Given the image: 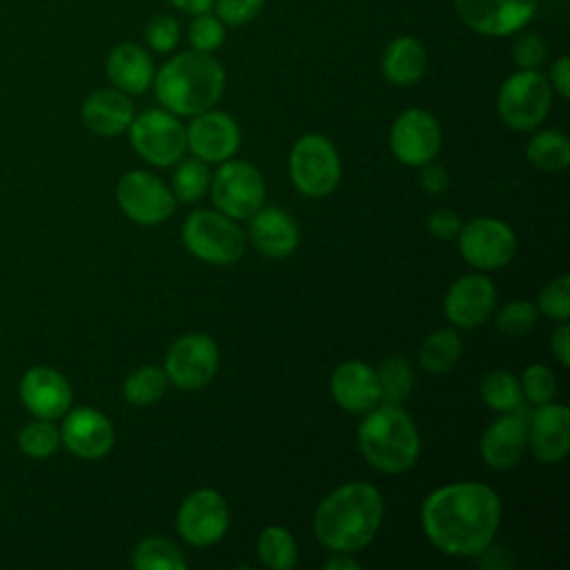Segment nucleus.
I'll return each instance as SVG.
<instances>
[{
  "label": "nucleus",
  "instance_id": "nucleus-4",
  "mask_svg": "<svg viewBox=\"0 0 570 570\" xmlns=\"http://www.w3.org/2000/svg\"><path fill=\"white\" fill-rule=\"evenodd\" d=\"M356 441L363 459L383 474L407 472L421 452L412 416L396 403H376L358 425Z\"/></svg>",
  "mask_w": 570,
  "mask_h": 570
},
{
  "label": "nucleus",
  "instance_id": "nucleus-38",
  "mask_svg": "<svg viewBox=\"0 0 570 570\" xmlns=\"http://www.w3.org/2000/svg\"><path fill=\"white\" fill-rule=\"evenodd\" d=\"M521 394L534 403V405H541V403H548L554 399L557 394V379L552 374L550 367L541 365V363H534V365H528L521 374Z\"/></svg>",
  "mask_w": 570,
  "mask_h": 570
},
{
  "label": "nucleus",
  "instance_id": "nucleus-22",
  "mask_svg": "<svg viewBox=\"0 0 570 570\" xmlns=\"http://www.w3.org/2000/svg\"><path fill=\"white\" fill-rule=\"evenodd\" d=\"M334 403L350 414H365L381 403L376 372L363 361L341 363L330 379Z\"/></svg>",
  "mask_w": 570,
  "mask_h": 570
},
{
  "label": "nucleus",
  "instance_id": "nucleus-48",
  "mask_svg": "<svg viewBox=\"0 0 570 570\" xmlns=\"http://www.w3.org/2000/svg\"><path fill=\"white\" fill-rule=\"evenodd\" d=\"M167 2L187 11V13H205L214 4V0H167Z\"/></svg>",
  "mask_w": 570,
  "mask_h": 570
},
{
  "label": "nucleus",
  "instance_id": "nucleus-34",
  "mask_svg": "<svg viewBox=\"0 0 570 570\" xmlns=\"http://www.w3.org/2000/svg\"><path fill=\"white\" fill-rule=\"evenodd\" d=\"M209 183H212V174H209L207 163L194 156L189 160H183L178 165V169L174 171L171 191H174L176 200L196 203L198 198L205 196V191L209 189Z\"/></svg>",
  "mask_w": 570,
  "mask_h": 570
},
{
  "label": "nucleus",
  "instance_id": "nucleus-15",
  "mask_svg": "<svg viewBox=\"0 0 570 570\" xmlns=\"http://www.w3.org/2000/svg\"><path fill=\"white\" fill-rule=\"evenodd\" d=\"M539 0H454L459 18L476 33L501 38L517 33L534 16Z\"/></svg>",
  "mask_w": 570,
  "mask_h": 570
},
{
  "label": "nucleus",
  "instance_id": "nucleus-24",
  "mask_svg": "<svg viewBox=\"0 0 570 570\" xmlns=\"http://www.w3.org/2000/svg\"><path fill=\"white\" fill-rule=\"evenodd\" d=\"M82 120L98 136H116L134 120V105L120 89H98L85 98Z\"/></svg>",
  "mask_w": 570,
  "mask_h": 570
},
{
  "label": "nucleus",
  "instance_id": "nucleus-39",
  "mask_svg": "<svg viewBox=\"0 0 570 570\" xmlns=\"http://www.w3.org/2000/svg\"><path fill=\"white\" fill-rule=\"evenodd\" d=\"M189 45L196 51H205L212 53L214 49H218L225 40V27L218 20V16H212L209 11L205 13H196V18L189 24Z\"/></svg>",
  "mask_w": 570,
  "mask_h": 570
},
{
  "label": "nucleus",
  "instance_id": "nucleus-27",
  "mask_svg": "<svg viewBox=\"0 0 570 570\" xmlns=\"http://www.w3.org/2000/svg\"><path fill=\"white\" fill-rule=\"evenodd\" d=\"M461 350L463 343L459 334L452 327H443L423 338L419 347V363L428 374H445L456 365Z\"/></svg>",
  "mask_w": 570,
  "mask_h": 570
},
{
  "label": "nucleus",
  "instance_id": "nucleus-43",
  "mask_svg": "<svg viewBox=\"0 0 570 570\" xmlns=\"http://www.w3.org/2000/svg\"><path fill=\"white\" fill-rule=\"evenodd\" d=\"M461 225V218L452 209H434L428 218V232L441 240L456 238Z\"/></svg>",
  "mask_w": 570,
  "mask_h": 570
},
{
  "label": "nucleus",
  "instance_id": "nucleus-20",
  "mask_svg": "<svg viewBox=\"0 0 570 570\" xmlns=\"http://www.w3.org/2000/svg\"><path fill=\"white\" fill-rule=\"evenodd\" d=\"M20 399L38 419L53 421L71 407V385L53 367H31L20 381Z\"/></svg>",
  "mask_w": 570,
  "mask_h": 570
},
{
  "label": "nucleus",
  "instance_id": "nucleus-2",
  "mask_svg": "<svg viewBox=\"0 0 570 570\" xmlns=\"http://www.w3.org/2000/svg\"><path fill=\"white\" fill-rule=\"evenodd\" d=\"M385 503L365 481H350L332 490L314 512V534L332 552H358L379 532Z\"/></svg>",
  "mask_w": 570,
  "mask_h": 570
},
{
  "label": "nucleus",
  "instance_id": "nucleus-36",
  "mask_svg": "<svg viewBox=\"0 0 570 570\" xmlns=\"http://www.w3.org/2000/svg\"><path fill=\"white\" fill-rule=\"evenodd\" d=\"M18 445L24 454L33 459H47L60 445V430L49 419H38L22 428L18 436Z\"/></svg>",
  "mask_w": 570,
  "mask_h": 570
},
{
  "label": "nucleus",
  "instance_id": "nucleus-28",
  "mask_svg": "<svg viewBox=\"0 0 570 570\" xmlns=\"http://www.w3.org/2000/svg\"><path fill=\"white\" fill-rule=\"evenodd\" d=\"M525 158L541 171H561L570 165V140L557 129L537 131L525 147Z\"/></svg>",
  "mask_w": 570,
  "mask_h": 570
},
{
  "label": "nucleus",
  "instance_id": "nucleus-47",
  "mask_svg": "<svg viewBox=\"0 0 570 570\" xmlns=\"http://www.w3.org/2000/svg\"><path fill=\"white\" fill-rule=\"evenodd\" d=\"M361 563L352 557V552H334L325 561V570H358Z\"/></svg>",
  "mask_w": 570,
  "mask_h": 570
},
{
  "label": "nucleus",
  "instance_id": "nucleus-5",
  "mask_svg": "<svg viewBox=\"0 0 570 570\" xmlns=\"http://www.w3.org/2000/svg\"><path fill=\"white\" fill-rule=\"evenodd\" d=\"M183 243L191 256L209 265H232L245 254V234L218 209H196L183 223Z\"/></svg>",
  "mask_w": 570,
  "mask_h": 570
},
{
  "label": "nucleus",
  "instance_id": "nucleus-1",
  "mask_svg": "<svg viewBox=\"0 0 570 570\" xmlns=\"http://www.w3.org/2000/svg\"><path fill=\"white\" fill-rule=\"evenodd\" d=\"M501 523L499 494L479 481L436 488L421 503V528L448 557H479Z\"/></svg>",
  "mask_w": 570,
  "mask_h": 570
},
{
  "label": "nucleus",
  "instance_id": "nucleus-11",
  "mask_svg": "<svg viewBox=\"0 0 570 570\" xmlns=\"http://www.w3.org/2000/svg\"><path fill=\"white\" fill-rule=\"evenodd\" d=\"M218 372V345L203 332H191L171 343L165 356L167 381L178 390L196 392Z\"/></svg>",
  "mask_w": 570,
  "mask_h": 570
},
{
  "label": "nucleus",
  "instance_id": "nucleus-41",
  "mask_svg": "<svg viewBox=\"0 0 570 570\" xmlns=\"http://www.w3.org/2000/svg\"><path fill=\"white\" fill-rule=\"evenodd\" d=\"M548 56V45L539 33H521L512 45V60L521 69H537Z\"/></svg>",
  "mask_w": 570,
  "mask_h": 570
},
{
  "label": "nucleus",
  "instance_id": "nucleus-12",
  "mask_svg": "<svg viewBox=\"0 0 570 570\" xmlns=\"http://www.w3.org/2000/svg\"><path fill=\"white\" fill-rule=\"evenodd\" d=\"M456 240L463 261L479 272L505 267L517 254L514 232L497 218H474L461 225Z\"/></svg>",
  "mask_w": 570,
  "mask_h": 570
},
{
  "label": "nucleus",
  "instance_id": "nucleus-37",
  "mask_svg": "<svg viewBox=\"0 0 570 570\" xmlns=\"http://www.w3.org/2000/svg\"><path fill=\"white\" fill-rule=\"evenodd\" d=\"M537 309L552 321H568L570 316V276L561 274L541 287Z\"/></svg>",
  "mask_w": 570,
  "mask_h": 570
},
{
  "label": "nucleus",
  "instance_id": "nucleus-31",
  "mask_svg": "<svg viewBox=\"0 0 570 570\" xmlns=\"http://www.w3.org/2000/svg\"><path fill=\"white\" fill-rule=\"evenodd\" d=\"M131 566L136 570H185V554L163 537L142 539L131 552Z\"/></svg>",
  "mask_w": 570,
  "mask_h": 570
},
{
  "label": "nucleus",
  "instance_id": "nucleus-23",
  "mask_svg": "<svg viewBox=\"0 0 570 570\" xmlns=\"http://www.w3.org/2000/svg\"><path fill=\"white\" fill-rule=\"evenodd\" d=\"M249 240L261 254L285 258L298 245V227L287 212L278 207H261L249 216Z\"/></svg>",
  "mask_w": 570,
  "mask_h": 570
},
{
  "label": "nucleus",
  "instance_id": "nucleus-32",
  "mask_svg": "<svg viewBox=\"0 0 570 570\" xmlns=\"http://www.w3.org/2000/svg\"><path fill=\"white\" fill-rule=\"evenodd\" d=\"M379 381V394L383 403L401 405L414 385V374L410 363L403 356H385L374 370Z\"/></svg>",
  "mask_w": 570,
  "mask_h": 570
},
{
  "label": "nucleus",
  "instance_id": "nucleus-16",
  "mask_svg": "<svg viewBox=\"0 0 570 570\" xmlns=\"http://www.w3.org/2000/svg\"><path fill=\"white\" fill-rule=\"evenodd\" d=\"M494 305L497 289L492 281L481 272L459 276L443 298V312L448 321L454 327L463 330H474L483 325L492 316Z\"/></svg>",
  "mask_w": 570,
  "mask_h": 570
},
{
  "label": "nucleus",
  "instance_id": "nucleus-45",
  "mask_svg": "<svg viewBox=\"0 0 570 570\" xmlns=\"http://www.w3.org/2000/svg\"><path fill=\"white\" fill-rule=\"evenodd\" d=\"M550 87L561 96V98H568L570 96V58L568 56H561L552 62V69H550Z\"/></svg>",
  "mask_w": 570,
  "mask_h": 570
},
{
  "label": "nucleus",
  "instance_id": "nucleus-42",
  "mask_svg": "<svg viewBox=\"0 0 570 570\" xmlns=\"http://www.w3.org/2000/svg\"><path fill=\"white\" fill-rule=\"evenodd\" d=\"M263 7L265 0H216V16L223 24L240 27L252 22Z\"/></svg>",
  "mask_w": 570,
  "mask_h": 570
},
{
  "label": "nucleus",
  "instance_id": "nucleus-10",
  "mask_svg": "<svg viewBox=\"0 0 570 570\" xmlns=\"http://www.w3.org/2000/svg\"><path fill=\"white\" fill-rule=\"evenodd\" d=\"M229 528V508L218 490L200 488L189 492L176 512V530L194 548L218 543Z\"/></svg>",
  "mask_w": 570,
  "mask_h": 570
},
{
  "label": "nucleus",
  "instance_id": "nucleus-19",
  "mask_svg": "<svg viewBox=\"0 0 570 570\" xmlns=\"http://www.w3.org/2000/svg\"><path fill=\"white\" fill-rule=\"evenodd\" d=\"M60 441L80 459H100L114 445V428L102 412L94 407H76L65 414Z\"/></svg>",
  "mask_w": 570,
  "mask_h": 570
},
{
  "label": "nucleus",
  "instance_id": "nucleus-46",
  "mask_svg": "<svg viewBox=\"0 0 570 570\" xmlns=\"http://www.w3.org/2000/svg\"><path fill=\"white\" fill-rule=\"evenodd\" d=\"M550 347L554 358L568 367L570 365V325L566 321H559V327L550 336Z\"/></svg>",
  "mask_w": 570,
  "mask_h": 570
},
{
  "label": "nucleus",
  "instance_id": "nucleus-17",
  "mask_svg": "<svg viewBox=\"0 0 570 570\" xmlns=\"http://www.w3.org/2000/svg\"><path fill=\"white\" fill-rule=\"evenodd\" d=\"M185 138L187 149L207 165L229 160L240 145L236 120L225 111H216L214 107L191 116V122L185 127Z\"/></svg>",
  "mask_w": 570,
  "mask_h": 570
},
{
  "label": "nucleus",
  "instance_id": "nucleus-14",
  "mask_svg": "<svg viewBox=\"0 0 570 570\" xmlns=\"http://www.w3.org/2000/svg\"><path fill=\"white\" fill-rule=\"evenodd\" d=\"M390 149L399 163L421 167L436 158L441 149V127L436 118L419 107L405 109L390 129Z\"/></svg>",
  "mask_w": 570,
  "mask_h": 570
},
{
  "label": "nucleus",
  "instance_id": "nucleus-44",
  "mask_svg": "<svg viewBox=\"0 0 570 570\" xmlns=\"http://www.w3.org/2000/svg\"><path fill=\"white\" fill-rule=\"evenodd\" d=\"M419 180H421V187H423L428 194H441V191L448 189V183H450L448 171H445L441 165L432 163V160L425 163V165H421V176H419Z\"/></svg>",
  "mask_w": 570,
  "mask_h": 570
},
{
  "label": "nucleus",
  "instance_id": "nucleus-9",
  "mask_svg": "<svg viewBox=\"0 0 570 570\" xmlns=\"http://www.w3.org/2000/svg\"><path fill=\"white\" fill-rule=\"evenodd\" d=\"M214 207L234 218H249L265 200V180L261 171L245 160H225L209 183Z\"/></svg>",
  "mask_w": 570,
  "mask_h": 570
},
{
  "label": "nucleus",
  "instance_id": "nucleus-33",
  "mask_svg": "<svg viewBox=\"0 0 570 570\" xmlns=\"http://www.w3.org/2000/svg\"><path fill=\"white\" fill-rule=\"evenodd\" d=\"M167 374L156 365L136 367L122 383V396L131 405H151L167 392Z\"/></svg>",
  "mask_w": 570,
  "mask_h": 570
},
{
  "label": "nucleus",
  "instance_id": "nucleus-30",
  "mask_svg": "<svg viewBox=\"0 0 570 570\" xmlns=\"http://www.w3.org/2000/svg\"><path fill=\"white\" fill-rule=\"evenodd\" d=\"M479 394H481L483 403L499 414L514 412L517 407H521V401H523L521 385H519L517 376L508 370L485 372L479 383Z\"/></svg>",
  "mask_w": 570,
  "mask_h": 570
},
{
  "label": "nucleus",
  "instance_id": "nucleus-3",
  "mask_svg": "<svg viewBox=\"0 0 570 570\" xmlns=\"http://www.w3.org/2000/svg\"><path fill=\"white\" fill-rule=\"evenodd\" d=\"M225 87L220 62L205 51H183L154 73V89L160 105L176 116H196L212 109Z\"/></svg>",
  "mask_w": 570,
  "mask_h": 570
},
{
  "label": "nucleus",
  "instance_id": "nucleus-26",
  "mask_svg": "<svg viewBox=\"0 0 570 570\" xmlns=\"http://www.w3.org/2000/svg\"><path fill=\"white\" fill-rule=\"evenodd\" d=\"M428 67V51L414 36L394 38L383 53V76L387 82L407 87L423 78Z\"/></svg>",
  "mask_w": 570,
  "mask_h": 570
},
{
  "label": "nucleus",
  "instance_id": "nucleus-8",
  "mask_svg": "<svg viewBox=\"0 0 570 570\" xmlns=\"http://www.w3.org/2000/svg\"><path fill=\"white\" fill-rule=\"evenodd\" d=\"M127 129L136 154L156 167H171L187 149L185 127L167 109L142 111L134 116Z\"/></svg>",
  "mask_w": 570,
  "mask_h": 570
},
{
  "label": "nucleus",
  "instance_id": "nucleus-29",
  "mask_svg": "<svg viewBox=\"0 0 570 570\" xmlns=\"http://www.w3.org/2000/svg\"><path fill=\"white\" fill-rule=\"evenodd\" d=\"M258 559L272 570H292L298 561V548L287 528L267 525L261 530L256 541Z\"/></svg>",
  "mask_w": 570,
  "mask_h": 570
},
{
  "label": "nucleus",
  "instance_id": "nucleus-18",
  "mask_svg": "<svg viewBox=\"0 0 570 570\" xmlns=\"http://www.w3.org/2000/svg\"><path fill=\"white\" fill-rule=\"evenodd\" d=\"M528 448L541 463H559L570 452V410L563 403L537 405L528 425Z\"/></svg>",
  "mask_w": 570,
  "mask_h": 570
},
{
  "label": "nucleus",
  "instance_id": "nucleus-35",
  "mask_svg": "<svg viewBox=\"0 0 570 570\" xmlns=\"http://www.w3.org/2000/svg\"><path fill=\"white\" fill-rule=\"evenodd\" d=\"M537 316H539V309L532 301H525V298H517V301H508L499 312H497V318H494V325L497 330L508 336V338H517V336H523L528 334L534 323H537Z\"/></svg>",
  "mask_w": 570,
  "mask_h": 570
},
{
  "label": "nucleus",
  "instance_id": "nucleus-25",
  "mask_svg": "<svg viewBox=\"0 0 570 570\" xmlns=\"http://www.w3.org/2000/svg\"><path fill=\"white\" fill-rule=\"evenodd\" d=\"M107 76L116 89L125 94H142L154 82V62L142 47L122 42L107 56Z\"/></svg>",
  "mask_w": 570,
  "mask_h": 570
},
{
  "label": "nucleus",
  "instance_id": "nucleus-40",
  "mask_svg": "<svg viewBox=\"0 0 570 570\" xmlns=\"http://www.w3.org/2000/svg\"><path fill=\"white\" fill-rule=\"evenodd\" d=\"M145 36H147V42L154 51L158 53H167L171 51L178 40H180V27L176 22L174 16H167V13H160V16H154L149 22H147V29H145Z\"/></svg>",
  "mask_w": 570,
  "mask_h": 570
},
{
  "label": "nucleus",
  "instance_id": "nucleus-6",
  "mask_svg": "<svg viewBox=\"0 0 570 570\" xmlns=\"http://www.w3.org/2000/svg\"><path fill=\"white\" fill-rule=\"evenodd\" d=\"M552 102V87L537 69H521L505 78L497 96V111L501 120L514 131H530L539 127Z\"/></svg>",
  "mask_w": 570,
  "mask_h": 570
},
{
  "label": "nucleus",
  "instance_id": "nucleus-13",
  "mask_svg": "<svg viewBox=\"0 0 570 570\" xmlns=\"http://www.w3.org/2000/svg\"><path fill=\"white\" fill-rule=\"evenodd\" d=\"M116 200L127 218L138 225H158L176 209L174 191L154 174L127 171L116 187Z\"/></svg>",
  "mask_w": 570,
  "mask_h": 570
},
{
  "label": "nucleus",
  "instance_id": "nucleus-21",
  "mask_svg": "<svg viewBox=\"0 0 570 570\" xmlns=\"http://www.w3.org/2000/svg\"><path fill=\"white\" fill-rule=\"evenodd\" d=\"M479 450L488 468L499 472L514 468L528 450V423L512 412H503L483 430Z\"/></svg>",
  "mask_w": 570,
  "mask_h": 570
},
{
  "label": "nucleus",
  "instance_id": "nucleus-7",
  "mask_svg": "<svg viewBox=\"0 0 570 570\" xmlns=\"http://www.w3.org/2000/svg\"><path fill=\"white\" fill-rule=\"evenodd\" d=\"M289 178L303 196L332 194L341 180V160L334 145L321 134L301 136L289 151Z\"/></svg>",
  "mask_w": 570,
  "mask_h": 570
}]
</instances>
